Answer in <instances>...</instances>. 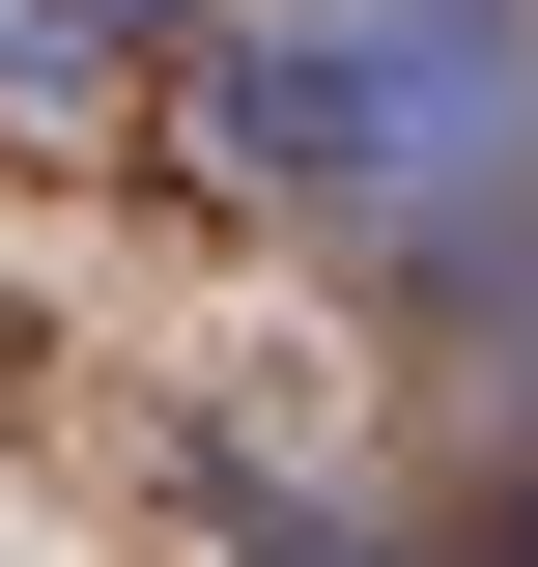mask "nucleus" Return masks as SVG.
I'll return each instance as SVG.
<instances>
[{"label": "nucleus", "mask_w": 538, "mask_h": 567, "mask_svg": "<svg viewBox=\"0 0 538 567\" xmlns=\"http://www.w3.org/2000/svg\"><path fill=\"white\" fill-rule=\"evenodd\" d=\"M199 142L312 227H425L510 171V0H283V29H199Z\"/></svg>", "instance_id": "nucleus-1"}, {"label": "nucleus", "mask_w": 538, "mask_h": 567, "mask_svg": "<svg viewBox=\"0 0 538 567\" xmlns=\"http://www.w3.org/2000/svg\"><path fill=\"white\" fill-rule=\"evenodd\" d=\"M85 85H114V58H85L58 0H0V114H85Z\"/></svg>", "instance_id": "nucleus-2"}, {"label": "nucleus", "mask_w": 538, "mask_h": 567, "mask_svg": "<svg viewBox=\"0 0 538 567\" xmlns=\"http://www.w3.org/2000/svg\"><path fill=\"white\" fill-rule=\"evenodd\" d=\"M58 29H85V58H142V29H170V0H58Z\"/></svg>", "instance_id": "nucleus-3"}]
</instances>
